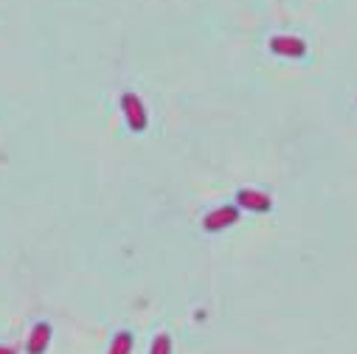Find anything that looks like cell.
I'll list each match as a JSON object with an SVG mask.
<instances>
[{
    "label": "cell",
    "mask_w": 357,
    "mask_h": 354,
    "mask_svg": "<svg viewBox=\"0 0 357 354\" xmlns=\"http://www.w3.org/2000/svg\"><path fill=\"white\" fill-rule=\"evenodd\" d=\"M236 206L245 208V211L264 214V211L273 208V200L267 197L264 192H256V189H239V192H236Z\"/></svg>",
    "instance_id": "cell-3"
},
{
    "label": "cell",
    "mask_w": 357,
    "mask_h": 354,
    "mask_svg": "<svg viewBox=\"0 0 357 354\" xmlns=\"http://www.w3.org/2000/svg\"><path fill=\"white\" fill-rule=\"evenodd\" d=\"M132 351V334L130 332H119L110 343V354H130Z\"/></svg>",
    "instance_id": "cell-6"
},
{
    "label": "cell",
    "mask_w": 357,
    "mask_h": 354,
    "mask_svg": "<svg viewBox=\"0 0 357 354\" xmlns=\"http://www.w3.org/2000/svg\"><path fill=\"white\" fill-rule=\"evenodd\" d=\"M236 220H239V206H220V208H214V211L206 214L203 228H206L208 233H217V231L231 228Z\"/></svg>",
    "instance_id": "cell-2"
},
{
    "label": "cell",
    "mask_w": 357,
    "mask_h": 354,
    "mask_svg": "<svg viewBox=\"0 0 357 354\" xmlns=\"http://www.w3.org/2000/svg\"><path fill=\"white\" fill-rule=\"evenodd\" d=\"M0 354H17V348H12V346H0Z\"/></svg>",
    "instance_id": "cell-8"
},
{
    "label": "cell",
    "mask_w": 357,
    "mask_h": 354,
    "mask_svg": "<svg viewBox=\"0 0 357 354\" xmlns=\"http://www.w3.org/2000/svg\"><path fill=\"white\" fill-rule=\"evenodd\" d=\"M271 51L279 54V56H293V59H298V56L307 54V43H304L301 37H293V34H279V37L271 40Z\"/></svg>",
    "instance_id": "cell-4"
},
{
    "label": "cell",
    "mask_w": 357,
    "mask_h": 354,
    "mask_svg": "<svg viewBox=\"0 0 357 354\" xmlns=\"http://www.w3.org/2000/svg\"><path fill=\"white\" fill-rule=\"evenodd\" d=\"M149 354H172V337H169V334H158V337L152 340Z\"/></svg>",
    "instance_id": "cell-7"
},
{
    "label": "cell",
    "mask_w": 357,
    "mask_h": 354,
    "mask_svg": "<svg viewBox=\"0 0 357 354\" xmlns=\"http://www.w3.org/2000/svg\"><path fill=\"white\" fill-rule=\"evenodd\" d=\"M48 343H51V323L43 321V323H37V326L31 329L26 348H29V354H45Z\"/></svg>",
    "instance_id": "cell-5"
},
{
    "label": "cell",
    "mask_w": 357,
    "mask_h": 354,
    "mask_svg": "<svg viewBox=\"0 0 357 354\" xmlns=\"http://www.w3.org/2000/svg\"><path fill=\"white\" fill-rule=\"evenodd\" d=\"M121 110H124V118H127L132 132H144L146 130V121H149L146 118V107L135 93H124L121 96Z\"/></svg>",
    "instance_id": "cell-1"
}]
</instances>
